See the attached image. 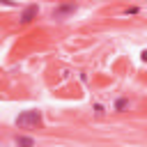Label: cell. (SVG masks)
Segmentation results:
<instances>
[{
    "label": "cell",
    "mask_w": 147,
    "mask_h": 147,
    "mask_svg": "<svg viewBox=\"0 0 147 147\" xmlns=\"http://www.w3.org/2000/svg\"><path fill=\"white\" fill-rule=\"evenodd\" d=\"M14 124L21 126V129H34V126H41V113H39V110H25V113H21V115L14 119Z\"/></svg>",
    "instance_id": "obj_1"
},
{
    "label": "cell",
    "mask_w": 147,
    "mask_h": 147,
    "mask_svg": "<svg viewBox=\"0 0 147 147\" xmlns=\"http://www.w3.org/2000/svg\"><path fill=\"white\" fill-rule=\"evenodd\" d=\"M76 11V2H62V5H57L55 9H53V18L55 21H64L69 14H74Z\"/></svg>",
    "instance_id": "obj_2"
},
{
    "label": "cell",
    "mask_w": 147,
    "mask_h": 147,
    "mask_svg": "<svg viewBox=\"0 0 147 147\" xmlns=\"http://www.w3.org/2000/svg\"><path fill=\"white\" fill-rule=\"evenodd\" d=\"M37 14H39V7H37V5H28V7L21 11V23H23V25H28L30 21H34V18H37Z\"/></svg>",
    "instance_id": "obj_3"
},
{
    "label": "cell",
    "mask_w": 147,
    "mask_h": 147,
    "mask_svg": "<svg viewBox=\"0 0 147 147\" xmlns=\"http://www.w3.org/2000/svg\"><path fill=\"white\" fill-rule=\"evenodd\" d=\"M129 106H131V101H129L126 96H119V99L113 103V110H115V113H122V110H126Z\"/></svg>",
    "instance_id": "obj_4"
},
{
    "label": "cell",
    "mask_w": 147,
    "mask_h": 147,
    "mask_svg": "<svg viewBox=\"0 0 147 147\" xmlns=\"http://www.w3.org/2000/svg\"><path fill=\"white\" fill-rule=\"evenodd\" d=\"M14 142H16V147H34V140L30 136H16Z\"/></svg>",
    "instance_id": "obj_5"
},
{
    "label": "cell",
    "mask_w": 147,
    "mask_h": 147,
    "mask_svg": "<svg viewBox=\"0 0 147 147\" xmlns=\"http://www.w3.org/2000/svg\"><path fill=\"white\" fill-rule=\"evenodd\" d=\"M138 11H140L138 7H129V9H124V16H136Z\"/></svg>",
    "instance_id": "obj_6"
},
{
    "label": "cell",
    "mask_w": 147,
    "mask_h": 147,
    "mask_svg": "<svg viewBox=\"0 0 147 147\" xmlns=\"http://www.w3.org/2000/svg\"><path fill=\"white\" fill-rule=\"evenodd\" d=\"M94 113H96V117H101V115H103V106L96 103V106H94Z\"/></svg>",
    "instance_id": "obj_7"
}]
</instances>
